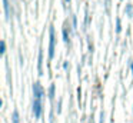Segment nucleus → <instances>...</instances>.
I'll return each mask as SVG.
<instances>
[{
    "label": "nucleus",
    "instance_id": "10",
    "mask_svg": "<svg viewBox=\"0 0 133 123\" xmlns=\"http://www.w3.org/2000/svg\"><path fill=\"white\" fill-rule=\"evenodd\" d=\"M63 40H64V43H69V37H67V30H63Z\"/></svg>",
    "mask_w": 133,
    "mask_h": 123
},
{
    "label": "nucleus",
    "instance_id": "5",
    "mask_svg": "<svg viewBox=\"0 0 133 123\" xmlns=\"http://www.w3.org/2000/svg\"><path fill=\"white\" fill-rule=\"evenodd\" d=\"M3 6H4V11H6V19L10 17V6H9V2L7 0H3Z\"/></svg>",
    "mask_w": 133,
    "mask_h": 123
},
{
    "label": "nucleus",
    "instance_id": "8",
    "mask_svg": "<svg viewBox=\"0 0 133 123\" xmlns=\"http://www.w3.org/2000/svg\"><path fill=\"white\" fill-rule=\"evenodd\" d=\"M49 94H50V100H53V96H55V85L50 86V90H49Z\"/></svg>",
    "mask_w": 133,
    "mask_h": 123
},
{
    "label": "nucleus",
    "instance_id": "7",
    "mask_svg": "<svg viewBox=\"0 0 133 123\" xmlns=\"http://www.w3.org/2000/svg\"><path fill=\"white\" fill-rule=\"evenodd\" d=\"M4 51H6V43H4V42H2V43H0V54L3 56V54H4Z\"/></svg>",
    "mask_w": 133,
    "mask_h": 123
},
{
    "label": "nucleus",
    "instance_id": "14",
    "mask_svg": "<svg viewBox=\"0 0 133 123\" xmlns=\"http://www.w3.org/2000/svg\"><path fill=\"white\" fill-rule=\"evenodd\" d=\"M66 2H70V0H66Z\"/></svg>",
    "mask_w": 133,
    "mask_h": 123
},
{
    "label": "nucleus",
    "instance_id": "13",
    "mask_svg": "<svg viewBox=\"0 0 133 123\" xmlns=\"http://www.w3.org/2000/svg\"><path fill=\"white\" fill-rule=\"evenodd\" d=\"M132 74H133V63H132Z\"/></svg>",
    "mask_w": 133,
    "mask_h": 123
},
{
    "label": "nucleus",
    "instance_id": "12",
    "mask_svg": "<svg viewBox=\"0 0 133 123\" xmlns=\"http://www.w3.org/2000/svg\"><path fill=\"white\" fill-rule=\"evenodd\" d=\"M103 117H104V116H103V112H102V114H100V119H102L100 123H103Z\"/></svg>",
    "mask_w": 133,
    "mask_h": 123
},
{
    "label": "nucleus",
    "instance_id": "4",
    "mask_svg": "<svg viewBox=\"0 0 133 123\" xmlns=\"http://www.w3.org/2000/svg\"><path fill=\"white\" fill-rule=\"evenodd\" d=\"M39 74H43V51H39V63H37Z\"/></svg>",
    "mask_w": 133,
    "mask_h": 123
},
{
    "label": "nucleus",
    "instance_id": "11",
    "mask_svg": "<svg viewBox=\"0 0 133 123\" xmlns=\"http://www.w3.org/2000/svg\"><path fill=\"white\" fill-rule=\"evenodd\" d=\"M127 14L132 16V6H130V4H127Z\"/></svg>",
    "mask_w": 133,
    "mask_h": 123
},
{
    "label": "nucleus",
    "instance_id": "9",
    "mask_svg": "<svg viewBox=\"0 0 133 123\" xmlns=\"http://www.w3.org/2000/svg\"><path fill=\"white\" fill-rule=\"evenodd\" d=\"M122 30V26H120V19L116 20V33H120Z\"/></svg>",
    "mask_w": 133,
    "mask_h": 123
},
{
    "label": "nucleus",
    "instance_id": "6",
    "mask_svg": "<svg viewBox=\"0 0 133 123\" xmlns=\"http://www.w3.org/2000/svg\"><path fill=\"white\" fill-rule=\"evenodd\" d=\"M12 122H13V123H20V119H19V112H17V110H15V112H13Z\"/></svg>",
    "mask_w": 133,
    "mask_h": 123
},
{
    "label": "nucleus",
    "instance_id": "1",
    "mask_svg": "<svg viewBox=\"0 0 133 123\" xmlns=\"http://www.w3.org/2000/svg\"><path fill=\"white\" fill-rule=\"evenodd\" d=\"M49 33H50V42H49V59L52 60L53 59V56H55V29L53 27H50V30H49Z\"/></svg>",
    "mask_w": 133,
    "mask_h": 123
},
{
    "label": "nucleus",
    "instance_id": "2",
    "mask_svg": "<svg viewBox=\"0 0 133 123\" xmlns=\"http://www.w3.org/2000/svg\"><path fill=\"white\" fill-rule=\"evenodd\" d=\"M33 113H35V117H40V113H42V100L40 99H33Z\"/></svg>",
    "mask_w": 133,
    "mask_h": 123
},
{
    "label": "nucleus",
    "instance_id": "3",
    "mask_svg": "<svg viewBox=\"0 0 133 123\" xmlns=\"http://www.w3.org/2000/svg\"><path fill=\"white\" fill-rule=\"evenodd\" d=\"M33 96H35V99H40L43 97V87L40 86V83L36 82L35 85H33Z\"/></svg>",
    "mask_w": 133,
    "mask_h": 123
}]
</instances>
